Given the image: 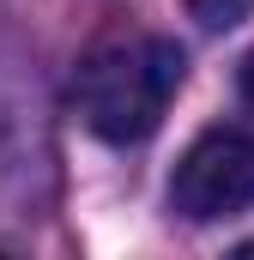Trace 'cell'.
<instances>
[{"mask_svg":"<svg viewBox=\"0 0 254 260\" xmlns=\"http://www.w3.org/2000/svg\"><path fill=\"white\" fill-rule=\"evenodd\" d=\"M182 85V49L164 37H115L91 49L79 79H73V109L79 121L109 139V145H139L151 139L170 97Z\"/></svg>","mask_w":254,"mask_h":260,"instance_id":"obj_1","label":"cell"},{"mask_svg":"<svg viewBox=\"0 0 254 260\" xmlns=\"http://www.w3.org/2000/svg\"><path fill=\"white\" fill-rule=\"evenodd\" d=\"M170 206L188 224L248 212L254 206V133L248 127H206L170 176Z\"/></svg>","mask_w":254,"mask_h":260,"instance_id":"obj_2","label":"cell"},{"mask_svg":"<svg viewBox=\"0 0 254 260\" xmlns=\"http://www.w3.org/2000/svg\"><path fill=\"white\" fill-rule=\"evenodd\" d=\"M188 12L206 24V30H230L254 12V0H188Z\"/></svg>","mask_w":254,"mask_h":260,"instance_id":"obj_3","label":"cell"},{"mask_svg":"<svg viewBox=\"0 0 254 260\" xmlns=\"http://www.w3.org/2000/svg\"><path fill=\"white\" fill-rule=\"evenodd\" d=\"M236 91H242V103L254 109V49L242 55V67H236Z\"/></svg>","mask_w":254,"mask_h":260,"instance_id":"obj_4","label":"cell"}]
</instances>
